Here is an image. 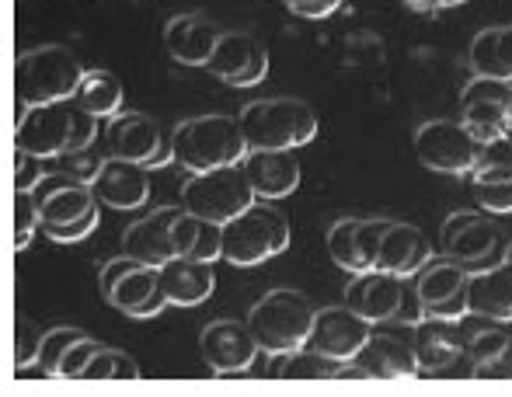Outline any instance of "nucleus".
Here are the masks:
<instances>
[{
    "label": "nucleus",
    "mask_w": 512,
    "mask_h": 397,
    "mask_svg": "<svg viewBox=\"0 0 512 397\" xmlns=\"http://www.w3.org/2000/svg\"><path fill=\"white\" fill-rule=\"evenodd\" d=\"M244 154H248V140L237 115H196L171 129V157L189 175L241 164Z\"/></svg>",
    "instance_id": "f03ea898"
},
{
    "label": "nucleus",
    "mask_w": 512,
    "mask_h": 397,
    "mask_svg": "<svg viewBox=\"0 0 512 397\" xmlns=\"http://www.w3.org/2000/svg\"><path fill=\"white\" fill-rule=\"evenodd\" d=\"M237 119L248 150H297L317 136V112L300 98H258Z\"/></svg>",
    "instance_id": "7ed1b4c3"
},
{
    "label": "nucleus",
    "mask_w": 512,
    "mask_h": 397,
    "mask_svg": "<svg viewBox=\"0 0 512 397\" xmlns=\"http://www.w3.org/2000/svg\"><path fill=\"white\" fill-rule=\"evenodd\" d=\"M512 345V335L502 328H481L474 331V335H467V359L471 363H481V359H492L499 356L502 349H509Z\"/></svg>",
    "instance_id": "e433bc0d"
},
{
    "label": "nucleus",
    "mask_w": 512,
    "mask_h": 397,
    "mask_svg": "<svg viewBox=\"0 0 512 397\" xmlns=\"http://www.w3.org/2000/svg\"><path fill=\"white\" fill-rule=\"evenodd\" d=\"M223 28L213 18L199 11L175 14L164 28V46H168L171 60L185 63V67H206L209 56H213L216 42H220Z\"/></svg>",
    "instance_id": "5701e85b"
},
{
    "label": "nucleus",
    "mask_w": 512,
    "mask_h": 397,
    "mask_svg": "<svg viewBox=\"0 0 512 397\" xmlns=\"http://www.w3.org/2000/svg\"><path fill=\"white\" fill-rule=\"evenodd\" d=\"M370 335H373V321H366L359 310L342 303V307L317 310L307 345L338 366V363H352L363 352V345L370 342Z\"/></svg>",
    "instance_id": "ddd939ff"
},
{
    "label": "nucleus",
    "mask_w": 512,
    "mask_h": 397,
    "mask_svg": "<svg viewBox=\"0 0 512 397\" xmlns=\"http://www.w3.org/2000/svg\"><path fill=\"white\" fill-rule=\"evenodd\" d=\"M136 265H143V262H136V258H133V255H126V251H122L119 258H112V262H105V265H102V272H98V286H102V297H105V300H112L115 286H119L122 279H126L129 272L136 269Z\"/></svg>",
    "instance_id": "37998d69"
},
{
    "label": "nucleus",
    "mask_w": 512,
    "mask_h": 397,
    "mask_svg": "<svg viewBox=\"0 0 512 397\" xmlns=\"http://www.w3.org/2000/svg\"><path fill=\"white\" fill-rule=\"evenodd\" d=\"M105 154L143 164V168H161V164L175 161L171 157V136L164 140L157 119H150L143 112L112 115V122L105 129Z\"/></svg>",
    "instance_id": "9b49d317"
},
{
    "label": "nucleus",
    "mask_w": 512,
    "mask_h": 397,
    "mask_svg": "<svg viewBox=\"0 0 512 397\" xmlns=\"http://www.w3.org/2000/svg\"><path fill=\"white\" fill-rule=\"evenodd\" d=\"M182 213H185V206H161V209H154L150 216L133 220L126 227V234H122V251H126V255H133L136 262L161 269L164 262H171V258H175L171 227H175V220Z\"/></svg>",
    "instance_id": "a211bd4d"
},
{
    "label": "nucleus",
    "mask_w": 512,
    "mask_h": 397,
    "mask_svg": "<svg viewBox=\"0 0 512 397\" xmlns=\"http://www.w3.org/2000/svg\"><path fill=\"white\" fill-rule=\"evenodd\" d=\"M467 307L474 317H485V321L512 324V262L502 258L492 269L471 272V283H467Z\"/></svg>",
    "instance_id": "393cba45"
},
{
    "label": "nucleus",
    "mask_w": 512,
    "mask_h": 397,
    "mask_svg": "<svg viewBox=\"0 0 512 397\" xmlns=\"http://www.w3.org/2000/svg\"><path fill=\"white\" fill-rule=\"evenodd\" d=\"M102 349V342H95V338H88L84 335L81 342H74L67 349V356H63V363H60V380H81V373H84V366L91 363V356Z\"/></svg>",
    "instance_id": "ea45409f"
},
{
    "label": "nucleus",
    "mask_w": 512,
    "mask_h": 397,
    "mask_svg": "<svg viewBox=\"0 0 512 397\" xmlns=\"http://www.w3.org/2000/svg\"><path fill=\"white\" fill-rule=\"evenodd\" d=\"M328 255H331V262L342 272H349V276L370 269L363 248H359V220L349 216V220H338L335 227L328 230Z\"/></svg>",
    "instance_id": "7c9ffc66"
},
{
    "label": "nucleus",
    "mask_w": 512,
    "mask_h": 397,
    "mask_svg": "<svg viewBox=\"0 0 512 397\" xmlns=\"http://www.w3.org/2000/svg\"><path fill=\"white\" fill-rule=\"evenodd\" d=\"M411 342H415L418 370H422L425 377H436V373L450 370V366L467 352L464 321H457V317L425 314L418 324H411Z\"/></svg>",
    "instance_id": "f3484780"
},
{
    "label": "nucleus",
    "mask_w": 512,
    "mask_h": 397,
    "mask_svg": "<svg viewBox=\"0 0 512 397\" xmlns=\"http://www.w3.org/2000/svg\"><path fill=\"white\" fill-rule=\"evenodd\" d=\"M467 63H471V74L512 84V25L481 28L467 49Z\"/></svg>",
    "instance_id": "bb28decb"
},
{
    "label": "nucleus",
    "mask_w": 512,
    "mask_h": 397,
    "mask_svg": "<svg viewBox=\"0 0 512 397\" xmlns=\"http://www.w3.org/2000/svg\"><path fill=\"white\" fill-rule=\"evenodd\" d=\"M84 74L70 49L63 46H35L14 60V95L25 105H49V101H67L77 95Z\"/></svg>",
    "instance_id": "20e7f679"
},
{
    "label": "nucleus",
    "mask_w": 512,
    "mask_h": 397,
    "mask_svg": "<svg viewBox=\"0 0 512 397\" xmlns=\"http://www.w3.org/2000/svg\"><path fill=\"white\" fill-rule=\"evenodd\" d=\"M161 276V290L171 300V307H199L213 297L216 290V272L213 262H196V258L175 255L157 269Z\"/></svg>",
    "instance_id": "b1692460"
},
{
    "label": "nucleus",
    "mask_w": 512,
    "mask_h": 397,
    "mask_svg": "<svg viewBox=\"0 0 512 397\" xmlns=\"http://www.w3.org/2000/svg\"><path fill=\"white\" fill-rule=\"evenodd\" d=\"M46 168H42V157L28 154V150H18L14 154V192H32L35 185L42 182Z\"/></svg>",
    "instance_id": "a19ab883"
},
{
    "label": "nucleus",
    "mask_w": 512,
    "mask_h": 397,
    "mask_svg": "<svg viewBox=\"0 0 512 397\" xmlns=\"http://www.w3.org/2000/svg\"><path fill=\"white\" fill-rule=\"evenodd\" d=\"M297 18H307V21H321L328 14H335L342 7V0H283Z\"/></svg>",
    "instance_id": "c03bdc74"
},
{
    "label": "nucleus",
    "mask_w": 512,
    "mask_h": 397,
    "mask_svg": "<svg viewBox=\"0 0 512 397\" xmlns=\"http://www.w3.org/2000/svg\"><path fill=\"white\" fill-rule=\"evenodd\" d=\"M258 196L251 189V178L244 171V164H227V168L213 171H196L185 178L182 185V206L189 213L203 216L213 223H227L234 216H241L248 206H255Z\"/></svg>",
    "instance_id": "0eeeda50"
},
{
    "label": "nucleus",
    "mask_w": 512,
    "mask_h": 397,
    "mask_svg": "<svg viewBox=\"0 0 512 397\" xmlns=\"http://www.w3.org/2000/svg\"><path fill=\"white\" fill-rule=\"evenodd\" d=\"M171 241H175V255L182 258H196V262H216V258H223V227L189 213V209L171 227Z\"/></svg>",
    "instance_id": "cd10ccee"
},
{
    "label": "nucleus",
    "mask_w": 512,
    "mask_h": 397,
    "mask_svg": "<svg viewBox=\"0 0 512 397\" xmlns=\"http://www.w3.org/2000/svg\"><path fill=\"white\" fill-rule=\"evenodd\" d=\"M95 227H98V209L74 223H53V227H42V230H46V237L56 244H77V241H84Z\"/></svg>",
    "instance_id": "79ce46f5"
},
{
    "label": "nucleus",
    "mask_w": 512,
    "mask_h": 397,
    "mask_svg": "<svg viewBox=\"0 0 512 397\" xmlns=\"http://www.w3.org/2000/svg\"><path fill=\"white\" fill-rule=\"evenodd\" d=\"M502 258H506V262H512V241L506 244V255H502Z\"/></svg>",
    "instance_id": "49530a36"
},
{
    "label": "nucleus",
    "mask_w": 512,
    "mask_h": 397,
    "mask_svg": "<svg viewBox=\"0 0 512 397\" xmlns=\"http://www.w3.org/2000/svg\"><path fill=\"white\" fill-rule=\"evenodd\" d=\"M35 230H42V213L32 192H14V251L32 244Z\"/></svg>",
    "instance_id": "c9c22d12"
},
{
    "label": "nucleus",
    "mask_w": 512,
    "mask_h": 397,
    "mask_svg": "<svg viewBox=\"0 0 512 397\" xmlns=\"http://www.w3.org/2000/svg\"><path fill=\"white\" fill-rule=\"evenodd\" d=\"M495 248H499V227L485 209H457L446 216L443 230H439V251L467 269L485 265Z\"/></svg>",
    "instance_id": "4468645a"
},
{
    "label": "nucleus",
    "mask_w": 512,
    "mask_h": 397,
    "mask_svg": "<svg viewBox=\"0 0 512 397\" xmlns=\"http://www.w3.org/2000/svg\"><path fill=\"white\" fill-rule=\"evenodd\" d=\"M471 380H481V384H512V345L509 349H502L499 356L474 363Z\"/></svg>",
    "instance_id": "58836bf2"
},
{
    "label": "nucleus",
    "mask_w": 512,
    "mask_h": 397,
    "mask_svg": "<svg viewBox=\"0 0 512 397\" xmlns=\"http://www.w3.org/2000/svg\"><path fill=\"white\" fill-rule=\"evenodd\" d=\"M42 342H46V331L32 317L28 314L14 317V370H28V366L39 363Z\"/></svg>",
    "instance_id": "f704fd0d"
},
{
    "label": "nucleus",
    "mask_w": 512,
    "mask_h": 397,
    "mask_svg": "<svg viewBox=\"0 0 512 397\" xmlns=\"http://www.w3.org/2000/svg\"><path fill=\"white\" fill-rule=\"evenodd\" d=\"M206 70L230 88H255L269 77V49L262 46L258 35L223 28Z\"/></svg>",
    "instance_id": "f8f14e48"
},
{
    "label": "nucleus",
    "mask_w": 512,
    "mask_h": 397,
    "mask_svg": "<svg viewBox=\"0 0 512 397\" xmlns=\"http://www.w3.org/2000/svg\"><path fill=\"white\" fill-rule=\"evenodd\" d=\"M269 377L272 380H331L335 373V363L324 359L317 349L310 345H300V349H290V352H276L269 356Z\"/></svg>",
    "instance_id": "c756f323"
},
{
    "label": "nucleus",
    "mask_w": 512,
    "mask_h": 397,
    "mask_svg": "<svg viewBox=\"0 0 512 397\" xmlns=\"http://www.w3.org/2000/svg\"><path fill=\"white\" fill-rule=\"evenodd\" d=\"M460 119L478 136V143L499 140L512 133V84L499 77H478L460 91Z\"/></svg>",
    "instance_id": "1a4fd4ad"
},
{
    "label": "nucleus",
    "mask_w": 512,
    "mask_h": 397,
    "mask_svg": "<svg viewBox=\"0 0 512 397\" xmlns=\"http://www.w3.org/2000/svg\"><path fill=\"white\" fill-rule=\"evenodd\" d=\"M244 171L251 178V189L258 199H286L300 189V161L297 150H248L244 154Z\"/></svg>",
    "instance_id": "4be33fe9"
},
{
    "label": "nucleus",
    "mask_w": 512,
    "mask_h": 397,
    "mask_svg": "<svg viewBox=\"0 0 512 397\" xmlns=\"http://www.w3.org/2000/svg\"><path fill=\"white\" fill-rule=\"evenodd\" d=\"M84 331L81 328H70V324H60V328H49L46 331V342H42V352H39V370L46 377L60 380V363L67 356V349L74 342H81Z\"/></svg>",
    "instance_id": "72a5a7b5"
},
{
    "label": "nucleus",
    "mask_w": 512,
    "mask_h": 397,
    "mask_svg": "<svg viewBox=\"0 0 512 397\" xmlns=\"http://www.w3.org/2000/svg\"><path fill=\"white\" fill-rule=\"evenodd\" d=\"M405 4L418 14H439V11H450V7H457V4H467V0H405Z\"/></svg>",
    "instance_id": "a18cd8bd"
},
{
    "label": "nucleus",
    "mask_w": 512,
    "mask_h": 397,
    "mask_svg": "<svg viewBox=\"0 0 512 397\" xmlns=\"http://www.w3.org/2000/svg\"><path fill=\"white\" fill-rule=\"evenodd\" d=\"M467 283H471V269L467 265L453 262V258H443V262L432 258L415 276V293L422 300L425 314L464 321L471 314V307H467Z\"/></svg>",
    "instance_id": "dca6fc26"
},
{
    "label": "nucleus",
    "mask_w": 512,
    "mask_h": 397,
    "mask_svg": "<svg viewBox=\"0 0 512 397\" xmlns=\"http://www.w3.org/2000/svg\"><path fill=\"white\" fill-rule=\"evenodd\" d=\"M474 199L485 213L492 216H509L512 213V178L509 182H485L474 185Z\"/></svg>",
    "instance_id": "4c0bfd02"
},
{
    "label": "nucleus",
    "mask_w": 512,
    "mask_h": 397,
    "mask_svg": "<svg viewBox=\"0 0 512 397\" xmlns=\"http://www.w3.org/2000/svg\"><path fill=\"white\" fill-rule=\"evenodd\" d=\"M314 303L297 290H269L255 307L248 310L244 321L251 324L262 352H290L307 345L310 328H314Z\"/></svg>",
    "instance_id": "423d86ee"
},
{
    "label": "nucleus",
    "mask_w": 512,
    "mask_h": 397,
    "mask_svg": "<svg viewBox=\"0 0 512 397\" xmlns=\"http://www.w3.org/2000/svg\"><path fill=\"white\" fill-rule=\"evenodd\" d=\"M122 98H126V91H122V81L112 74V70H88L81 88H77V95H74L77 105H81L84 112L98 115V119L119 115Z\"/></svg>",
    "instance_id": "c85d7f7f"
},
{
    "label": "nucleus",
    "mask_w": 512,
    "mask_h": 397,
    "mask_svg": "<svg viewBox=\"0 0 512 397\" xmlns=\"http://www.w3.org/2000/svg\"><path fill=\"white\" fill-rule=\"evenodd\" d=\"M290 248V220L269 202H255L223 223V262L251 269Z\"/></svg>",
    "instance_id": "39448f33"
},
{
    "label": "nucleus",
    "mask_w": 512,
    "mask_h": 397,
    "mask_svg": "<svg viewBox=\"0 0 512 397\" xmlns=\"http://www.w3.org/2000/svg\"><path fill=\"white\" fill-rule=\"evenodd\" d=\"M478 150V136L464 126V119H429L415 129L418 164L439 175H471Z\"/></svg>",
    "instance_id": "6e6552de"
},
{
    "label": "nucleus",
    "mask_w": 512,
    "mask_h": 397,
    "mask_svg": "<svg viewBox=\"0 0 512 397\" xmlns=\"http://www.w3.org/2000/svg\"><path fill=\"white\" fill-rule=\"evenodd\" d=\"M356 359L380 384H405V380L422 377L415 342H411V324L398 321V317L394 321H380V328H373L370 342L363 345V352Z\"/></svg>",
    "instance_id": "9d476101"
},
{
    "label": "nucleus",
    "mask_w": 512,
    "mask_h": 397,
    "mask_svg": "<svg viewBox=\"0 0 512 397\" xmlns=\"http://www.w3.org/2000/svg\"><path fill=\"white\" fill-rule=\"evenodd\" d=\"M81 380H140V366H136V359L129 356V352L122 349H98L95 356H91V363L84 366Z\"/></svg>",
    "instance_id": "473e14b6"
},
{
    "label": "nucleus",
    "mask_w": 512,
    "mask_h": 397,
    "mask_svg": "<svg viewBox=\"0 0 512 397\" xmlns=\"http://www.w3.org/2000/svg\"><path fill=\"white\" fill-rule=\"evenodd\" d=\"M98 115L84 112L74 98L49 101V105H18V129H14V150L56 161L63 154L91 150L98 140Z\"/></svg>",
    "instance_id": "f257e3e1"
},
{
    "label": "nucleus",
    "mask_w": 512,
    "mask_h": 397,
    "mask_svg": "<svg viewBox=\"0 0 512 397\" xmlns=\"http://www.w3.org/2000/svg\"><path fill=\"white\" fill-rule=\"evenodd\" d=\"M401 297H405V279L391 276V272L380 269H366L356 272L345 286V303L352 310L366 317V321L380 324V321H394L401 307Z\"/></svg>",
    "instance_id": "aec40b11"
},
{
    "label": "nucleus",
    "mask_w": 512,
    "mask_h": 397,
    "mask_svg": "<svg viewBox=\"0 0 512 397\" xmlns=\"http://www.w3.org/2000/svg\"><path fill=\"white\" fill-rule=\"evenodd\" d=\"M512 178V136H499V140L481 143L478 161L471 168V182H509Z\"/></svg>",
    "instance_id": "2f4dec72"
},
{
    "label": "nucleus",
    "mask_w": 512,
    "mask_h": 397,
    "mask_svg": "<svg viewBox=\"0 0 512 397\" xmlns=\"http://www.w3.org/2000/svg\"><path fill=\"white\" fill-rule=\"evenodd\" d=\"M108 303H112L115 310H122V314L136 317V321H147V317L161 314L164 307H171V300L164 297V290H161V276H157L154 265H136V269L115 286Z\"/></svg>",
    "instance_id": "a878e982"
},
{
    "label": "nucleus",
    "mask_w": 512,
    "mask_h": 397,
    "mask_svg": "<svg viewBox=\"0 0 512 397\" xmlns=\"http://www.w3.org/2000/svg\"><path fill=\"white\" fill-rule=\"evenodd\" d=\"M150 168L143 164H133V161H122V157H105L102 168L95 171L91 178V192L95 199L102 202L108 209H140L143 202L150 199V178H147Z\"/></svg>",
    "instance_id": "6ab92c4d"
},
{
    "label": "nucleus",
    "mask_w": 512,
    "mask_h": 397,
    "mask_svg": "<svg viewBox=\"0 0 512 397\" xmlns=\"http://www.w3.org/2000/svg\"><path fill=\"white\" fill-rule=\"evenodd\" d=\"M258 352H262V345H258L248 321H230V317H223V321H209L206 328L199 331V356L206 359V366L216 377L244 373L258 359Z\"/></svg>",
    "instance_id": "2eb2a0df"
},
{
    "label": "nucleus",
    "mask_w": 512,
    "mask_h": 397,
    "mask_svg": "<svg viewBox=\"0 0 512 397\" xmlns=\"http://www.w3.org/2000/svg\"><path fill=\"white\" fill-rule=\"evenodd\" d=\"M432 262V241L415 227V223L391 220L384 230V241H380L377 269L391 272L398 279H415L425 265Z\"/></svg>",
    "instance_id": "412c9836"
}]
</instances>
